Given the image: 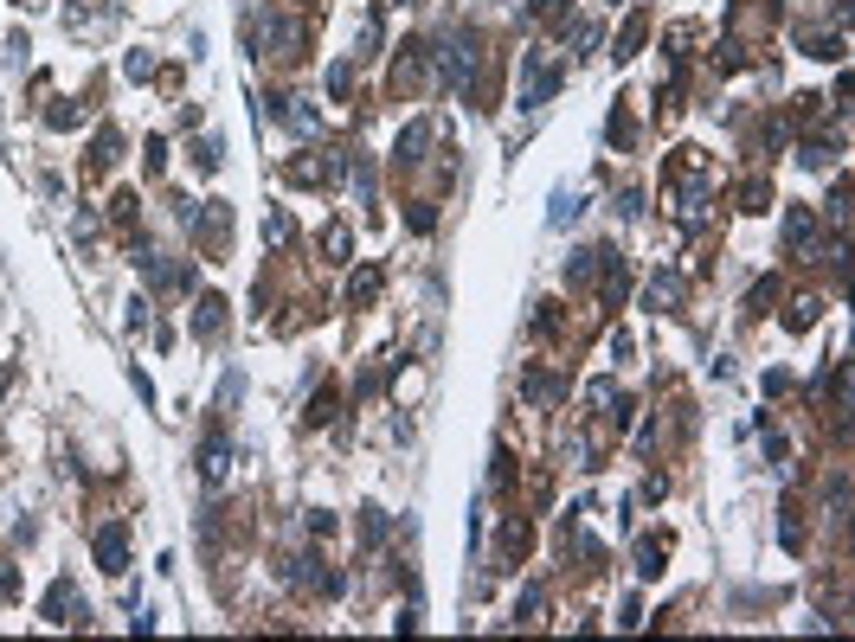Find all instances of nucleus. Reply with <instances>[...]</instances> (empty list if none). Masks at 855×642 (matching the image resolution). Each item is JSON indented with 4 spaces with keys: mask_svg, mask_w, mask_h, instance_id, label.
I'll return each instance as SVG.
<instances>
[{
    "mask_svg": "<svg viewBox=\"0 0 855 642\" xmlns=\"http://www.w3.org/2000/svg\"><path fill=\"white\" fill-rule=\"evenodd\" d=\"M97 559H103V571H122V559H129V533H122V527H103V533H97Z\"/></svg>",
    "mask_w": 855,
    "mask_h": 642,
    "instance_id": "nucleus-1",
    "label": "nucleus"
},
{
    "mask_svg": "<svg viewBox=\"0 0 855 642\" xmlns=\"http://www.w3.org/2000/svg\"><path fill=\"white\" fill-rule=\"evenodd\" d=\"M0 392H7V373H0Z\"/></svg>",
    "mask_w": 855,
    "mask_h": 642,
    "instance_id": "nucleus-2",
    "label": "nucleus"
}]
</instances>
